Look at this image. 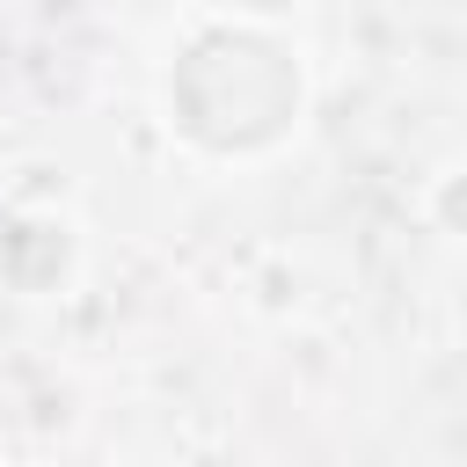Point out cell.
<instances>
[{"instance_id": "6da1fadb", "label": "cell", "mask_w": 467, "mask_h": 467, "mask_svg": "<svg viewBox=\"0 0 467 467\" xmlns=\"http://www.w3.org/2000/svg\"><path fill=\"white\" fill-rule=\"evenodd\" d=\"M292 102H299L292 58L263 36L219 29V36L190 44V58L175 66V117H182L190 139H204L219 153L270 146L292 124Z\"/></svg>"}]
</instances>
